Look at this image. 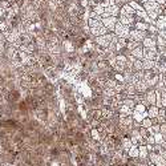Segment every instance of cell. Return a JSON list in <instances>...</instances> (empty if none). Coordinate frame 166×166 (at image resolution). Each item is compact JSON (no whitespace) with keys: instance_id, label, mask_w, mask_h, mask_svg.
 I'll use <instances>...</instances> for the list:
<instances>
[{"instance_id":"6da1fadb","label":"cell","mask_w":166,"mask_h":166,"mask_svg":"<svg viewBox=\"0 0 166 166\" xmlns=\"http://www.w3.org/2000/svg\"><path fill=\"white\" fill-rule=\"evenodd\" d=\"M88 25H89V29H91V35L95 36V37H100V36H104L108 33V29L98 20L88 19Z\"/></svg>"},{"instance_id":"7a4b0ae2","label":"cell","mask_w":166,"mask_h":166,"mask_svg":"<svg viewBox=\"0 0 166 166\" xmlns=\"http://www.w3.org/2000/svg\"><path fill=\"white\" fill-rule=\"evenodd\" d=\"M133 120L136 121L137 124H140L145 118H147V108L145 105H142V104H136V106H134V109H133Z\"/></svg>"},{"instance_id":"3957f363","label":"cell","mask_w":166,"mask_h":166,"mask_svg":"<svg viewBox=\"0 0 166 166\" xmlns=\"http://www.w3.org/2000/svg\"><path fill=\"white\" fill-rule=\"evenodd\" d=\"M113 33L117 36L118 39H126L129 37V33H130V28H128L126 25H124V24H121L120 21L117 24H116L114 27V31H113Z\"/></svg>"},{"instance_id":"277c9868","label":"cell","mask_w":166,"mask_h":166,"mask_svg":"<svg viewBox=\"0 0 166 166\" xmlns=\"http://www.w3.org/2000/svg\"><path fill=\"white\" fill-rule=\"evenodd\" d=\"M146 36H147V32H143V31H137V29H130V33H129L128 40L141 44Z\"/></svg>"},{"instance_id":"5b68a950","label":"cell","mask_w":166,"mask_h":166,"mask_svg":"<svg viewBox=\"0 0 166 166\" xmlns=\"http://www.w3.org/2000/svg\"><path fill=\"white\" fill-rule=\"evenodd\" d=\"M142 52H143V60L155 61L160 56V52L157 48H143L142 47Z\"/></svg>"},{"instance_id":"8992f818","label":"cell","mask_w":166,"mask_h":166,"mask_svg":"<svg viewBox=\"0 0 166 166\" xmlns=\"http://www.w3.org/2000/svg\"><path fill=\"white\" fill-rule=\"evenodd\" d=\"M101 23L108 29V32H113L116 24L118 23V19L116 16H110V17H105V19H102Z\"/></svg>"},{"instance_id":"52a82bcc","label":"cell","mask_w":166,"mask_h":166,"mask_svg":"<svg viewBox=\"0 0 166 166\" xmlns=\"http://www.w3.org/2000/svg\"><path fill=\"white\" fill-rule=\"evenodd\" d=\"M142 47L143 48H157V36L147 33V36L142 41Z\"/></svg>"},{"instance_id":"ba28073f","label":"cell","mask_w":166,"mask_h":166,"mask_svg":"<svg viewBox=\"0 0 166 166\" xmlns=\"http://www.w3.org/2000/svg\"><path fill=\"white\" fill-rule=\"evenodd\" d=\"M150 164L155 166H166V160L158 153H150Z\"/></svg>"},{"instance_id":"9c48e42d","label":"cell","mask_w":166,"mask_h":166,"mask_svg":"<svg viewBox=\"0 0 166 166\" xmlns=\"http://www.w3.org/2000/svg\"><path fill=\"white\" fill-rule=\"evenodd\" d=\"M120 15V7L113 4V6H109L108 8H105V12L104 15H102V19H105V17H110V16H116Z\"/></svg>"},{"instance_id":"30bf717a","label":"cell","mask_w":166,"mask_h":166,"mask_svg":"<svg viewBox=\"0 0 166 166\" xmlns=\"http://www.w3.org/2000/svg\"><path fill=\"white\" fill-rule=\"evenodd\" d=\"M145 100H146L147 104H149V106L155 105V102H157L155 91H147V92H146V95H145Z\"/></svg>"},{"instance_id":"8fae6325","label":"cell","mask_w":166,"mask_h":166,"mask_svg":"<svg viewBox=\"0 0 166 166\" xmlns=\"http://www.w3.org/2000/svg\"><path fill=\"white\" fill-rule=\"evenodd\" d=\"M149 25H150V24H147L146 21H143V20H141V19H138V17H137V21H136V24H134V28H133V29L147 32V28H149Z\"/></svg>"},{"instance_id":"7c38bea8","label":"cell","mask_w":166,"mask_h":166,"mask_svg":"<svg viewBox=\"0 0 166 166\" xmlns=\"http://www.w3.org/2000/svg\"><path fill=\"white\" fill-rule=\"evenodd\" d=\"M134 88H136V92L140 93V95H143L147 89H149V87H147V84L143 81V80H141V81H138L134 84Z\"/></svg>"},{"instance_id":"4fadbf2b","label":"cell","mask_w":166,"mask_h":166,"mask_svg":"<svg viewBox=\"0 0 166 166\" xmlns=\"http://www.w3.org/2000/svg\"><path fill=\"white\" fill-rule=\"evenodd\" d=\"M154 25L157 27V29H158V31H164L166 28V15H161L158 19L155 20Z\"/></svg>"},{"instance_id":"5bb4252c","label":"cell","mask_w":166,"mask_h":166,"mask_svg":"<svg viewBox=\"0 0 166 166\" xmlns=\"http://www.w3.org/2000/svg\"><path fill=\"white\" fill-rule=\"evenodd\" d=\"M132 114H133V109H130V108H128L125 105H122L118 109V116L120 117H130Z\"/></svg>"},{"instance_id":"9a60e30c","label":"cell","mask_w":166,"mask_h":166,"mask_svg":"<svg viewBox=\"0 0 166 166\" xmlns=\"http://www.w3.org/2000/svg\"><path fill=\"white\" fill-rule=\"evenodd\" d=\"M158 112H160V109L155 105L149 106L147 108V117H149L150 120H155L157 116H158Z\"/></svg>"},{"instance_id":"2e32d148","label":"cell","mask_w":166,"mask_h":166,"mask_svg":"<svg viewBox=\"0 0 166 166\" xmlns=\"http://www.w3.org/2000/svg\"><path fill=\"white\" fill-rule=\"evenodd\" d=\"M147 155H149V150H147L146 145L138 146V158L140 160H146Z\"/></svg>"},{"instance_id":"e0dca14e","label":"cell","mask_w":166,"mask_h":166,"mask_svg":"<svg viewBox=\"0 0 166 166\" xmlns=\"http://www.w3.org/2000/svg\"><path fill=\"white\" fill-rule=\"evenodd\" d=\"M130 55L134 57L136 60H143V52H142V45L137 47L136 49H133L130 52Z\"/></svg>"},{"instance_id":"ac0fdd59","label":"cell","mask_w":166,"mask_h":166,"mask_svg":"<svg viewBox=\"0 0 166 166\" xmlns=\"http://www.w3.org/2000/svg\"><path fill=\"white\" fill-rule=\"evenodd\" d=\"M132 146H133V143H132V141H130V138L129 137H122L121 138V149L122 150H129Z\"/></svg>"},{"instance_id":"d6986e66","label":"cell","mask_w":166,"mask_h":166,"mask_svg":"<svg viewBox=\"0 0 166 166\" xmlns=\"http://www.w3.org/2000/svg\"><path fill=\"white\" fill-rule=\"evenodd\" d=\"M142 66H143V70H153L155 68V61L142 60Z\"/></svg>"},{"instance_id":"ffe728a7","label":"cell","mask_w":166,"mask_h":166,"mask_svg":"<svg viewBox=\"0 0 166 166\" xmlns=\"http://www.w3.org/2000/svg\"><path fill=\"white\" fill-rule=\"evenodd\" d=\"M128 155L130 157V158H138V146H132L130 149L128 150Z\"/></svg>"},{"instance_id":"44dd1931","label":"cell","mask_w":166,"mask_h":166,"mask_svg":"<svg viewBox=\"0 0 166 166\" xmlns=\"http://www.w3.org/2000/svg\"><path fill=\"white\" fill-rule=\"evenodd\" d=\"M141 70H143L142 60H134V62H133V72H141Z\"/></svg>"},{"instance_id":"7402d4cb","label":"cell","mask_w":166,"mask_h":166,"mask_svg":"<svg viewBox=\"0 0 166 166\" xmlns=\"http://www.w3.org/2000/svg\"><path fill=\"white\" fill-rule=\"evenodd\" d=\"M122 105L128 106V108H130V109H134V106H136V101L132 100V98H129V97H126V98H124Z\"/></svg>"},{"instance_id":"603a6c76","label":"cell","mask_w":166,"mask_h":166,"mask_svg":"<svg viewBox=\"0 0 166 166\" xmlns=\"http://www.w3.org/2000/svg\"><path fill=\"white\" fill-rule=\"evenodd\" d=\"M128 4H129V6H130L136 12H138V11H143L142 6H141V4H138V2H136V0H132V2H130V3H128Z\"/></svg>"},{"instance_id":"cb8c5ba5","label":"cell","mask_w":166,"mask_h":166,"mask_svg":"<svg viewBox=\"0 0 166 166\" xmlns=\"http://www.w3.org/2000/svg\"><path fill=\"white\" fill-rule=\"evenodd\" d=\"M151 125H153V120H150L149 117L145 118V120H143L142 122H141V126H142V128H145V129H149Z\"/></svg>"},{"instance_id":"d4e9b609","label":"cell","mask_w":166,"mask_h":166,"mask_svg":"<svg viewBox=\"0 0 166 166\" xmlns=\"http://www.w3.org/2000/svg\"><path fill=\"white\" fill-rule=\"evenodd\" d=\"M91 134H92V138H93V140H95V141H100V142H102L101 137H100V133L97 132V129H92Z\"/></svg>"},{"instance_id":"484cf974","label":"cell","mask_w":166,"mask_h":166,"mask_svg":"<svg viewBox=\"0 0 166 166\" xmlns=\"http://www.w3.org/2000/svg\"><path fill=\"white\" fill-rule=\"evenodd\" d=\"M8 8H11V3L10 2H0V10L7 11Z\"/></svg>"},{"instance_id":"4316f807","label":"cell","mask_w":166,"mask_h":166,"mask_svg":"<svg viewBox=\"0 0 166 166\" xmlns=\"http://www.w3.org/2000/svg\"><path fill=\"white\" fill-rule=\"evenodd\" d=\"M160 134L162 136L164 141H166V124H162V125H161V128H160Z\"/></svg>"},{"instance_id":"83f0119b","label":"cell","mask_w":166,"mask_h":166,"mask_svg":"<svg viewBox=\"0 0 166 166\" xmlns=\"http://www.w3.org/2000/svg\"><path fill=\"white\" fill-rule=\"evenodd\" d=\"M64 44H65V49H66V52H72V51H73V47H72V43H69V41H65Z\"/></svg>"},{"instance_id":"f1b7e54d","label":"cell","mask_w":166,"mask_h":166,"mask_svg":"<svg viewBox=\"0 0 166 166\" xmlns=\"http://www.w3.org/2000/svg\"><path fill=\"white\" fill-rule=\"evenodd\" d=\"M158 33H160V36H161V37H162V39L165 40V41H166V28H165L164 31H160Z\"/></svg>"},{"instance_id":"f546056e","label":"cell","mask_w":166,"mask_h":166,"mask_svg":"<svg viewBox=\"0 0 166 166\" xmlns=\"http://www.w3.org/2000/svg\"><path fill=\"white\" fill-rule=\"evenodd\" d=\"M164 109H165V118H166V108H164Z\"/></svg>"},{"instance_id":"4dcf8cb0","label":"cell","mask_w":166,"mask_h":166,"mask_svg":"<svg viewBox=\"0 0 166 166\" xmlns=\"http://www.w3.org/2000/svg\"><path fill=\"white\" fill-rule=\"evenodd\" d=\"M149 166H155V165H153V164H149Z\"/></svg>"},{"instance_id":"1f68e13d","label":"cell","mask_w":166,"mask_h":166,"mask_svg":"<svg viewBox=\"0 0 166 166\" xmlns=\"http://www.w3.org/2000/svg\"><path fill=\"white\" fill-rule=\"evenodd\" d=\"M4 166H11V165H8V164H7V165H4Z\"/></svg>"},{"instance_id":"d6a6232c","label":"cell","mask_w":166,"mask_h":166,"mask_svg":"<svg viewBox=\"0 0 166 166\" xmlns=\"http://www.w3.org/2000/svg\"><path fill=\"white\" fill-rule=\"evenodd\" d=\"M165 48H166V45H165Z\"/></svg>"}]
</instances>
